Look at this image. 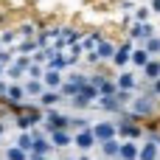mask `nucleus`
Instances as JSON below:
<instances>
[{
	"instance_id": "12",
	"label": "nucleus",
	"mask_w": 160,
	"mask_h": 160,
	"mask_svg": "<svg viewBox=\"0 0 160 160\" xmlns=\"http://www.w3.org/2000/svg\"><path fill=\"white\" fill-rule=\"evenodd\" d=\"M22 90H25L28 101H31V98L37 101V98L45 93V84H42V79H22Z\"/></svg>"
},
{
	"instance_id": "29",
	"label": "nucleus",
	"mask_w": 160,
	"mask_h": 160,
	"mask_svg": "<svg viewBox=\"0 0 160 160\" xmlns=\"http://www.w3.org/2000/svg\"><path fill=\"white\" fill-rule=\"evenodd\" d=\"M76 160H96V158H93V152H79Z\"/></svg>"
},
{
	"instance_id": "16",
	"label": "nucleus",
	"mask_w": 160,
	"mask_h": 160,
	"mask_svg": "<svg viewBox=\"0 0 160 160\" xmlns=\"http://www.w3.org/2000/svg\"><path fill=\"white\" fill-rule=\"evenodd\" d=\"M141 70H143V79H146V82L160 79V59H158V56H152V59L146 62V68H141Z\"/></svg>"
},
{
	"instance_id": "34",
	"label": "nucleus",
	"mask_w": 160,
	"mask_h": 160,
	"mask_svg": "<svg viewBox=\"0 0 160 160\" xmlns=\"http://www.w3.org/2000/svg\"><path fill=\"white\" fill-rule=\"evenodd\" d=\"M96 160H104V158H101V155H98V158H96Z\"/></svg>"
},
{
	"instance_id": "13",
	"label": "nucleus",
	"mask_w": 160,
	"mask_h": 160,
	"mask_svg": "<svg viewBox=\"0 0 160 160\" xmlns=\"http://www.w3.org/2000/svg\"><path fill=\"white\" fill-rule=\"evenodd\" d=\"M138 155H141V143L138 141H121L118 160H138Z\"/></svg>"
},
{
	"instance_id": "1",
	"label": "nucleus",
	"mask_w": 160,
	"mask_h": 160,
	"mask_svg": "<svg viewBox=\"0 0 160 160\" xmlns=\"http://www.w3.org/2000/svg\"><path fill=\"white\" fill-rule=\"evenodd\" d=\"M158 112V101H155V96H149V93H138L129 104H127V118H132V121H138V118H149V115H155Z\"/></svg>"
},
{
	"instance_id": "20",
	"label": "nucleus",
	"mask_w": 160,
	"mask_h": 160,
	"mask_svg": "<svg viewBox=\"0 0 160 160\" xmlns=\"http://www.w3.org/2000/svg\"><path fill=\"white\" fill-rule=\"evenodd\" d=\"M14 143H17L22 152H31V149H34V135H31V132H17Z\"/></svg>"
},
{
	"instance_id": "22",
	"label": "nucleus",
	"mask_w": 160,
	"mask_h": 160,
	"mask_svg": "<svg viewBox=\"0 0 160 160\" xmlns=\"http://www.w3.org/2000/svg\"><path fill=\"white\" fill-rule=\"evenodd\" d=\"M28 155L31 152H22L17 143H11V146H6V158L3 160H28Z\"/></svg>"
},
{
	"instance_id": "30",
	"label": "nucleus",
	"mask_w": 160,
	"mask_h": 160,
	"mask_svg": "<svg viewBox=\"0 0 160 160\" xmlns=\"http://www.w3.org/2000/svg\"><path fill=\"white\" fill-rule=\"evenodd\" d=\"M28 160H51V158H48V155H39V152H31Z\"/></svg>"
},
{
	"instance_id": "2",
	"label": "nucleus",
	"mask_w": 160,
	"mask_h": 160,
	"mask_svg": "<svg viewBox=\"0 0 160 160\" xmlns=\"http://www.w3.org/2000/svg\"><path fill=\"white\" fill-rule=\"evenodd\" d=\"M93 135L98 138V143L101 141H110V138H118V121L115 118H98V121H93Z\"/></svg>"
},
{
	"instance_id": "28",
	"label": "nucleus",
	"mask_w": 160,
	"mask_h": 160,
	"mask_svg": "<svg viewBox=\"0 0 160 160\" xmlns=\"http://www.w3.org/2000/svg\"><path fill=\"white\" fill-rule=\"evenodd\" d=\"M8 79H0V101H6V93H8Z\"/></svg>"
},
{
	"instance_id": "32",
	"label": "nucleus",
	"mask_w": 160,
	"mask_h": 160,
	"mask_svg": "<svg viewBox=\"0 0 160 160\" xmlns=\"http://www.w3.org/2000/svg\"><path fill=\"white\" fill-rule=\"evenodd\" d=\"M6 132H8V121H0V141H3Z\"/></svg>"
},
{
	"instance_id": "11",
	"label": "nucleus",
	"mask_w": 160,
	"mask_h": 160,
	"mask_svg": "<svg viewBox=\"0 0 160 160\" xmlns=\"http://www.w3.org/2000/svg\"><path fill=\"white\" fill-rule=\"evenodd\" d=\"M115 51H118V45L110 39V37H101V42H98V48H96V53L101 56V62L104 65H110L112 62V56H115Z\"/></svg>"
},
{
	"instance_id": "25",
	"label": "nucleus",
	"mask_w": 160,
	"mask_h": 160,
	"mask_svg": "<svg viewBox=\"0 0 160 160\" xmlns=\"http://www.w3.org/2000/svg\"><path fill=\"white\" fill-rule=\"evenodd\" d=\"M45 76V65H37V62H31V68L25 70V79H42Z\"/></svg>"
},
{
	"instance_id": "31",
	"label": "nucleus",
	"mask_w": 160,
	"mask_h": 160,
	"mask_svg": "<svg viewBox=\"0 0 160 160\" xmlns=\"http://www.w3.org/2000/svg\"><path fill=\"white\" fill-rule=\"evenodd\" d=\"M149 8H152V14H160V0H152Z\"/></svg>"
},
{
	"instance_id": "18",
	"label": "nucleus",
	"mask_w": 160,
	"mask_h": 160,
	"mask_svg": "<svg viewBox=\"0 0 160 160\" xmlns=\"http://www.w3.org/2000/svg\"><path fill=\"white\" fill-rule=\"evenodd\" d=\"M17 42H20L17 28H6V31H0V45H3V48H14Z\"/></svg>"
},
{
	"instance_id": "10",
	"label": "nucleus",
	"mask_w": 160,
	"mask_h": 160,
	"mask_svg": "<svg viewBox=\"0 0 160 160\" xmlns=\"http://www.w3.org/2000/svg\"><path fill=\"white\" fill-rule=\"evenodd\" d=\"M118 152H121V138H110L98 143V155L104 160H118Z\"/></svg>"
},
{
	"instance_id": "5",
	"label": "nucleus",
	"mask_w": 160,
	"mask_h": 160,
	"mask_svg": "<svg viewBox=\"0 0 160 160\" xmlns=\"http://www.w3.org/2000/svg\"><path fill=\"white\" fill-rule=\"evenodd\" d=\"M155 34H158V31H155L152 22H132L129 31H127V39H132V42H146V39L155 37Z\"/></svg>"
},
{
	"instance_id": "26",
	"label": "nucleus",
	"mask_w": 160,
	"mask_h": 160,
	"mask_svg": "<svg viewBox=\"0 0 160 160\" xmlns=\"http://www.w3.org/2000/svg\"><path fill=\"white\" fill-rule=\"evenodd\" d=\"M11 56H17V53H14V48H3V51H0V65H3V68H8V65L14 62Z\"/></svg>"
},
{
	"instance_id": "17",
	"label": "nucleus",
	"mask_w": 160,
	"mask_h": 160,
	"mask_svg": "<svg viewBox=\"0 0 160 160\" xmlns=\"http://www.w3.org/2000/svg\"><path fill=\"white\" fill-rule=\"evenodd\" d=\"M149 59H152V56H149V51H146L143 45H141V48L135 45V51H132V56H129V62H132L135 68H146V62H149Z\"/></svg>"
},
{
	"instance_id": "4",
	"label": "nucleus",
	"mask_w": 160,
	"mask_h": 160,
	"mask_svg": "<svg viewBox=\"0 0 160 160\" xmlns=\"http://www.w3.org/2000/svg\"><path fill=\"white\" fill-rule=\"evenodd\" d=\"M96 110H101L107 118H118L127 107L115 98V96H98V101H96Z\"/></svg>"
},
{
	"instance_id": "19",
	"label": "nucleus",
	"mask_w": 160,
	"mask_h": 160,
	"mask_svg": "<svg viewBox=\"0 0 160 160\" xmlns=\"http://www.w3.org/2000/svg\"><path fill=\"white\" fill-rule=\"evenodd\" d=\"M101 37H104V34H87V37H82V51H84V53L96 51L98 42H101Z\"/></svg>"
},
{
	"instance_id": "6",
	"label": "nucleus",
	"mask_w": 160,
	"mask_h": 160,
	"mask_svg": "<svg viewBox=\"0 0 160 160\" xmlns=\"http://www.w3.org/2000/svg\"><path fill=\"white\" fill-rule=\"evenodd\" d=\"M132 51H135V42L132 39H124L121 45H118V51H115V56H112V68H118V70H124L127 65H129V56H132Z\"/></svg>"
},
{
	"instance_id": "21",
	"label": "nucleus",
	"mask_w": 160,
	"mask_h": 160,
	"mask_svg": "<svg viewBox=\"0 0 160 160\" xmlns=\"http://www.w3.org/2000/svg\"><path fill=\"white\" fill-rule=\"evenodd\" d=\"M6 79H8V82H22V79H25V70H22L17 62H11V65L6 68Z\"/></svg>"
},
{
	"instance_id": "7",
	"label": "nucleus",
	"mask_w": 160,
	"mask_h": 160,
	"mask_svg": "<svg viewBox=\"0 0 160 160\" xmlns=\"http://www.w3.org/2000/svg\"><path fill=\"white\" fill-rule=\"evenodd\" d=\"M115 84H118V90H127V93H143L141 84H138V76H135L129 68H124V70L115 76Z\"/></svg>"
},
{
	"instance_id": "3",
	"label": "nucleus",
	"mask_w": 160,
	"mask_h": 160,
	"mask_svg": "<svg viewBox=\"0 0 160 160\" xmlns=\"http://www.w3.org/2000/svg\"><path fill=\"white\" fill-rule=\"evenodd\" d=\"M73 149H79V152H96L98 149V138L93 135V127L73 132Z\"/></svg>"
},
{
	"instance_id": "23",
	"label": "nucleus",
	"mask_w": 160,
	"mask_h": 160,
	"mask_svg": "<svg viewBox=\"0 0 160 160\" xmlns=\"http://www.w3.org/2000/svg\"><path fill=\"white\" fill-rule=\"evenodd\" d=\"M143 48L149 51V56H160V37L155 34V37H149L146 42H143Z\"/></svg>"
},
{
	"instance_id": "33",
	"label": "nucleus",
	"mask_w": 160,
	"mask_h": 160,
	"mask_svg": "<svg viewBox=\"0 0 160 160\" xmlns=\"http://www.w3.org/2000/svg\"><path fill=\"white\" fill-rule=\"evenodd\" d=\"M0 79H6V68L3 65H0Z\"/></svg>"
},
{
	"instance_id": "27",
	"label": "nucleus",
	"mask_w": 160,
	"mask_h": 160,
	"mask_svg": "<svg viewBox=\"0 0 160 160\" xmlns=\"http://www.w3.org/2000/svg\"><path fill=\"white\" fill-rule=\"evenodd\" d=\"M146 93H149V96H155V98H158V96H160V79H155V82H152V84H149V90H146Z\"/></svg>"
},
{
	"instance_id": "24",
	"label": "nucleus",
	"mask_w": 160,
	"mask_h": 160,
	"mask_svg": "<svg viewBox=\"0 0 160 160\" xmlns=\"http://www.w3.org/2000/svg\"><path fill=\"white\" fill-rule=\"evenodd\" d=\"M152 20V8L149 6H138L135 8V22H149Z\"/></svg>"
},
{
	"instance_id": "14",
	"label": "nucleus",
	"mask_w": 160,
	"mask_h": 160,
	"mask_svg": "<svg viewBox=\"0 0 160 160\" xmlns=\"http://www.w3.org/2000/svg\"><path fill=\"white\" fill-rule=\"evenodd\" d=\"M62 82H65L62 70H51V68H45V76H42L45 90H59V87H62Z\"/></svg>"
},
{
	"instance_id": "15",
	"label": "nucleus",
	"mask_w": 160,
	"mask_h": 160,
	"mask_svg": "<svg viewBox=\"0 0 160 160\" xmlns=\"http://www.w3.org/2000/svg\"><path fill=\"white\" fill-rule=\"evenodd\" d=\"M138 160H160V146L155 143V141H143V143H141Z\"/></svg>"
},
{
	"instance_id": "8",
	"label": "nucleus",
	"mask_w": 160,
	"mask_h": 160,
	"mask_svg": "<svg viewBox=\"0 0 160 160\" xmlns=\"http://www.w3.org/2000/svg\"><path fill=\"white\" fill-rule=\"evenodd\" d=\"M48 138H51V143H53V149H56V152H62V149H70V146H73V129H53Z\"/></svg>"
},
{
	"instance_id": "9",
	"label": "nucleus",
	"mask_w": 160,
	"mask_h": 160,
	"mask_svg": "<svg viewBox=\"0 0 160 160\" xmlns=\"http://www.w3.org/2000/svg\"><path fill=\"white\" fill-rule=\"evenodd\" d=\"M68 98L59 93V90H45L39 98H37V104H39V110H53L56 104H65Z\"/></svg>"
}]
</instances>
